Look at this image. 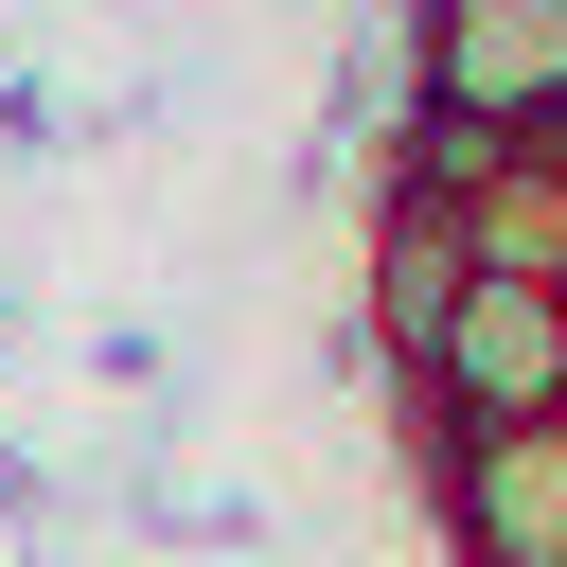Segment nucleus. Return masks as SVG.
Listing matches in <instances>:
<instances>
[{
  "label": "nucleus",
  "mask_w": 567,
  "mask_h": 567,
  "mask_svg": "<svg viewBox=\"0 0 567 567\" xmlns=\"http://www.w3.org/2000/svg\"><path fill=\"white\" fill-rule=\"evenodd\" d=\"M408 408H425V425H549V408H567V284L478 266V284L443 301V337H425Z\"/></svg>",
  "instance_id": "nucleus-1"
},
{
  "label": "nucleus",
  "mask_w": 567,
  "mask_h": 567,
  "mask_svg": "<svg viewBox=\"0 0 567 567\" xmlns=\"http://www.w3.org/2000/svg\"><path fill=\"white\" fill-rule=\"evenodd\" d=\"M408 106L549 142V106H567V0H408Z\"/></svg>",
  "instance_id": "nucleus-2"
},
{
  "label": "nucleus",
  "mask_w": 567,
  "mask_h": 567,
  "mask_svg": "<svg viewBox=\"0 0 567 567\" xmlns=\"http://www.w3.org/2000/svg\"><path fill=\"white\" fill-rule=\"evenodd\" d=\"M425 514L461 567H567V408L549 425H425Z\"/></svg>",
  "instance_id": "nucleus-3"
},
{
  "label": "nucleus",
  "mask_w": 567,
  "mask_h": 567,
  "mask_svg": "<svg viewBox=\"0 0 567 567\" xmlns=\"http://www.w3.org/2000/svg\"><path fill=\"white\" fill-rule=\"evenodd\" d=\"M478 284V230H461V195L443 177H372V266H354V337L390 354V372H425V337H443V301Z\"/></svg>",
  "instance_id": "nucleus-4"
},
{
  "label": "nucleus",
  "mask_w": 567,
  "mask_h": 567,
  "mask_svg": "<svg viewBox=\"0 0 567 567\" xmlns=\"http://www.w3.org/2000/svg\"><path fill=\"white\" fill-rule=\"evenodd\" d=\"M549 142H567V106H549Z\"/></svg>",
  "instance_id": "nucleus-5"
}]
</instances>
